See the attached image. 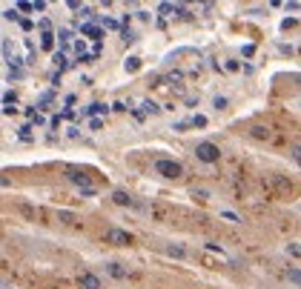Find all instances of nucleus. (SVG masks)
<instances>
[{
	"instance_id": "obj_20",
	"label": "nucleus",
	"mask_w": 301,
	"mask_h": 289,
	"mask_svg": "<svg viewBox=\"0 0 301 289\" xmlns=\"http://www.w3.org/2000/svg\"><path fill=\"white\" fill-rule=\"evenodd\" d=\"M55 63H58V72L66 69V57H63V52H55Z\"/></svg>"
},
{
	"instance_id": "obj_21",
	"label": "nucleus",
	"mask_w": 301,
	"mask_h": 289,
	"mask_svg": "<svg viewBox=\"0 0 301 289\" xmlns=\"http://www.w3.org/2000/svg\"><path fill=\"white\" fill-rule=\"evenodd\" d=\"M287 252H290L292 258H301V246L298 244H287Z\"/></svg>"
},
{
	"instance_id": "obj_28",
	"label": "nucleus",
	"mask_w": 301,
	"mask_h": 289,
	"mask_svg": "<svg viewBox=\"0 0 301 289\" xmlns=\"http://www.w3.org/2000/svg\"><path fill=\"white\" fill-rule=\"evenodd\" d=\"M221 215H224V218H227V220H232V223H238V215H235V212H221Z\"/></svg>"
},
{
	"instance_id": "obj_33",
	"label": "nucleus",
	"mask_w": 301,
	"mask_h": 289,
	"mask_svg": "<svg viewBox=\"0 0 301 289\" xmlns=\"http://www.w3.org/2000/svg\"><path fill=\"white\" fill-rule=\"evenodd\" d=\"M292 158H295V160L301 163V146H292Z\"/></svg>"
},
{
	"instance_id": "obj_31",
	"label": "nucleus",
	"mask_w": 301,
	"mask_h": 289,
	"mask_svg": "<svg viewBox=\"0 0 301 289\" xmlns=\"http://www.w3.org/2000/svg\"><path fill=\"white\" fill-rule=\"evenodd\" d=\"M207 249H210V252H218V255H221V252H224L221 246H218V244H213V241H210V244H207Z\"/></svg>"
},
{
	"instance_id": "obj_14",
	"label": "nucleus",
	"mask_w": 301,
	"mask_h": 289,
	"mask_svg": "<svg viewBox=\"0 0 301 289\" xmlns=\"http://www.w3.org/2000/svg\"><path fill=\"white\" fill-rule=\"evenodd\" d=\"M227 103H230V100H227L224 95H215V97H213V106H215V109H227Z\"/></svg>"
},
{
	"instance_id": "obj_18",
	"label": "nucleus",
	"mask_w": 301,
	"mask_h": 289,
	"mask_svg": "<svg viewBox=\"0 0 301 289\" xmlns=\"http://www.w3.org/2000/svg\"><path fill=\"white\" fill-rule=\"evenodd\" d=\"M253 138H270L267 126H256V129H253Z\"/></svg>"
},
{
	"instance_id": "obj_30",
	"label": "nucleus",
	"mask_w": 301,
	"mask_h": 289,
	"mask_svg": "<svg viewBox=\"0 0 301 289\" xmlns=\"http://www.w3.org/2000/svg\"><path fill=\"white\" fill-rule=\"evenodd\" d=\"M6 20H18V9H6V15H3Z\"/></svg>"
},
{
	"instance_id": "obj_9",
	"label": "nucleus",
	"mask_w": 301,
	"mask_h": 289,
	"mask_svg": "<svg viewBox=\"0 0 301 289\" xmlns=\"http://www.w3.org/2000/svg\"><path fill=\"white\" fill-rule=\"evenodd\" d=\"M164 252L169 255V258H186V249L181 244H169L167 249H164Z\"/></svg>"
},
{
	"instance_id": "obj_7",
	"label": "nucleus",
	"mask_w": 301,
	"mask_h": 289,
	"mask_svg": "<svg viewBox=\"0 0 301 289\" xmlns=\"http://www.w3.org/2000/svg\"><path fill=\"white\" fill-rule=\"evenodd\" d=\"M107 272H109L115 280H124V278H126V266H121V263H115V261L107 263Z\"/></svg>"
},
{
	"instance_id": "obj_16",
	"label": "nucleus",
	"mask_w": 301,
	"mask_h": 289,
	"mask_svg": "<svg viewBox=\"0 0 301 289\" xmlns=\"http://www.w3.org/2000/svg\"><path fill=\"white\" fill-rule=\"evenodd\" d=\"M58 220H63V223H75V215H72V212H58Z\"/></svg>"
},
{
	"instance_id": "obj_3",
	"label": "nucleus",
	"mask_w": 301,
	"mask_h": 289,
	"mask_svg": "<svg viewBox=\"0 0 301 289\" xmlns=\"http://www.w3.org/2000/svg\"><path fill=\"white\" fill-rule=\"evenodd\" d=\"M66 178H69V184H75L83 192V189H95L92 186V178L86 175V172H80V169H66Z\"/></svg>"
},
{
	"instance_id": "obj_32",
	"label": "nucleus",
	"mask_w": 301,
	"mask_h": 289,
	"mask_svg": "<svg viewBox=\"0 0 301 289\" xmlns=\"http://www.w3.org/2000/svg\"><path fill=\"white\" fill-rule=\"evenodd\" d=\"M224 69H227V72H235V69H238V63H235V61H227V63H224Z\"/></svg>"
},
{
	"instance_id": "obj_29",
	"label": "nucleus",
	"mask_w": 301,
	"mask_h": 289,
	"mask_svg": "<svg viewBox=\"0 0 301 289\" xmlns=\"http://www.w3.org/2000/svg\"><path fill=\"white\" fill-rule=\"evenodd\" d=\"M112 109H115V112H126V109H129V106H126L124 100H118V103H112Z\"/></svg>"
},
{
	"instance_id": "obj_23",
	"label": "nucleus",
	"mask_w": 301,
	"mask_h": 289,
	"mask_svg": "<svg viewBox=\"0 0 301 289\" xmlns=\"http://www.w3.org/2000/svg\"><path fill=\"white\" fill-rule=\"evenodd\" d=\"M152 215H155L158 220H164L167 218V209H164V206H152Z\"/></svg>"
},
{
	"instance_id": "obj_12",
	"label": "nucleus",
	"mask_w": 301,
	"mask_h": 289,
	"mask_svg": "<svg viewBox=\"0 0 301 289\" xmlns=\"http://www.w3.org/2000/svg\"><path fill=\"white\" fill-rule=\"evenodd\" d=\"M80 35H86V37H95V40H97V37L104 35V32H101V29H97V26H80Z\"/></svg>"
},
{
	"instance_id": "obj_26",
	"label": "nucleus",
	"mask_w": 301,
	"mask_h": 289,
	"mask_svg": "<svg viewBox=\"0 0 301 289\" xmlns=\"http://www.w3.org/2000/svg\"><path fill=\"white\" fill-rule=\"evenodd\" d=\"M29 129H32V126H20V132H18V135H20L23 140H29V138H32V132H29Z\"/></svg>"
},
{
	"instance_id": "obj_6",
	"label": "nucleus",
	"mask_w": 301,
	"mask_h": 289,
	"mask_svg": "<svg viewBox=\"0 0 301 289\" xmlns=\"http://www.w3.org/2000/svg\"><path fill=\"white\" fill-rule=\"evenodd\" d=\"M112 201H115L118 206H132V195L126 192V189H115V192H112Z\"/></svg>"
},
{
	"instance_id": "obj_5",
	"label": "nucleus",
	"mask_w": 301,
	"mask_h": 289,
	"mask_svg": "<svg viewBox=\"0 0 301 289\" xmlns=\"http://www.w3.org/2000/svg\"><path fill=\"white\" fill-rule=\"evenodd\" d=\"M78 283H80V289H101V278L92 275V272H83L78 278Z\"/></svg>"
},
{
	"instance_id": "obj_13",
	"label": "nucleus",
	"mask_w": 301,
	"mask_h": 289,
	"mask_svg": "<svg viewBox=\"0 0 301 289\" xmlns=\"http://www.w3.org/2000/svg\"><path fill=\"white\" fill-rule=\"evenodd\" d=\"M287 280H290V283H298V286H301V269H295V266H292V269H287Z\"/></svg>"
},
{
	"instance_id": "obj_27",
	"label": "nucleus",
	"mask_w": 301,
	"mask_h": 289,
	"mask_svg": "<svg viewBox=\"0 0 301 289\" xmlns=\"http://www.w3.org/2000/svg\"><path fill=\"white\" fill-rule=\"evenodd\" d=\"M58 37H61V43L66 46V43H69V40H72V32H66V29H63V32H61V35H58Z\"/></svg>"
},
{
	"instance_id": "obj_8",
	"label": "nucleus",
	"mask_w": 301,
	"mask_h": 289,
	"mask_svg": "<svg viewBox=\"0 0 301 289\" xmlns=\"http://www.w3.org/2000/svg\"><path fill=\"white\" fill-rule=\"evenodd\" d=\"M273 184H275V189H278L281 195H290V192H292V184H290V181H284L281 175H275V178H273Z\"/></svg>"
},
{
	"instance_id": "obj_17",
	"label": "nucleus",
	"mask_w": 301,
	"mask_h": 289,
	"mask_svg": "<svg viewBox=\"0 0 301 289\" xmlns=\"http://www.w3.org/2000/svg\"><path fill=\"white\" fill-rule=\"evenodd\" d=\"M189 123H192V126H198V129H204V126H207V118H204V114H195Z\"/></svg>"
},
{
	"instance_id": "obj_24",
	"label": "nucleus",
	"mask_w": 301,
	"mask_h": 289,
	"mask_svg": "<svg viewBox=\"0 0 301 289\" xmlns=\"http://www.w3.org/2000/svg\"><path fill=\"white\" fill-rule=\"evenodd\" d=\"M89 129H92V132H101V129H104V121L92 118V121H89Z\"/></svg>"
},
{
	"instance_id": "obj_2",
	"label": "nucleus",
	"mask_w": 301,
	"mask_h": 289,
	"mask_svg": "<svg viewBox=\"0 0 301 289\" xmlns=\"http://www.w3.org/2000/svg\"><path fill=\"white\" fill-rule=\"evenodd\" d=\"M195 158L201 160V163H218V158H221V149H218V143H210V140H204V143H198V146H195Z\"/></svg>"
},
{
	"instance_id": "obj_22",
	"label": "nucleus",
	"mask_w": 301,
	"mask_h": 289,
	"mask_svg": "<svg viewBox=\"0 0 301 289\" xmlns=\"http://www.w3.org/2000/svg\"><path fill=\"white\" fill-rule=\"evenodd\" d=\"M3 103H6V106L18 103V95H15V92H6V95H3Z\"/></svg>"
},
{
	"instance_id": "obj_19",
	"label": "nucleus",
	"mask_w": 301,
	"mask_h": 289,
	"mask_svg": "<svg viewBox=\"0 0 301 289\" xmlns=\"http://www.w3.org/2000/svg\"><path fill=\"white\" fill-rule=\"evenodd\" d=\"M192 198H198V201H210V192H207V189H192Z\"/></svg>"
},
{
	"instance_id": "obj_10",
	"label": "nucleus",
	"mask_w": 301,
	"mask_h": 289,
	"mask_svg": "<svg viewBox=\"0 0 301 289\" xmlns=\"http://www.w3.org/2000/svg\"><path fill=\"white\" fill-rule=\"evenodd\" d=\"M124 69L126 72H138L141 69V57H138V54H129V57L124 61Z\"/></svg>"
},
{
	"instance_id": "obj_35",
	"label": "nucleus",
	"mask_w": 301,
	"mask_h": 289,
	"mask_svg": "<svg viewBox=\"0 0 301 289\" xmlns=\"http://www.w3.org/2000/svg\"><path fill=\"white\" fill-rule=\"evenodd\" d=\"M3 289H9V286H3Z\"/></svg>"
},
{
	"instance_id": "obj_4",
	"label": "nucleus",
	"mask_w": 301,
	"mask_h": 289,
	"mask_svg": "<svg viewBox=\"0 0 301 289\" xmlns=\"http://www.w3.org/2000/svg\"><path fill=\"white\" fill-rule=\"evenodd\" d=\"M107 244H115V246H132V235L126 229H109L107 232Z\"/></svg>"
},
{
	"instance_id": "obj_34",
	"label": "nucleus",
	"mask_w": 301,
	"mask_h": 289,
	"mask_svg": "<svg viewBox=\"0 0 301 289\" xmlns=\"http://www.w3.org/2000/svg\"><path fill=\"white\" fill-rule=\"evenodd\" d=\"M104 26H107V29H118V23H115V20H109V18H104Z\"/></svg>"
},
{
	"instance_id": "obj_1",
	"label": "nucleus",
	"mask_w": 301,
	"mask_h": 289,
	"mask_svg": "<svg viewBox=\"0 0 301 289\" xmlns=\"http://www.w3.org/2000/svg\"><path fill=\"white\" fill-rule=\"evenodd\" d=\"M155 172H158L161 178H169V181H178V178L184 175V166H181L178 160L161 158V160H155Z\"/></svg>"
},
{
	"instance_id": "obj_25",
	"label": "nucleus",
	"mask_w": 301,
	"mask_h": 289,
	"mask_svg": "<svg viewBox=\"0 0 301 289\" xmlns=\"http://www.w3.org/2000/svg\"><path fill=\"white\" fill-rule=\"evenodd\" d=\"M121 37H124V43H135V35L129 32V29H124V32H121Z\"/></svg>"
},
{
	"instance_id": "obj_11",
	"label": "nucleus",
	"mask_w": 301,
	"mask_h": 289,
	"mask_svg": "<svg viewBox=\"0 0 301 289\" xmlns=\"http://www.w3.org/2000/svg\"><path fill=\"white\" fill-rule=\"evenodd\" d=\"M109 112V106H104V103H89L86 106V114H107Z\"/></svg>"
},
{
	"instance_id": "obj_15",
	"label": "nucleus",
	"mask_w": 301,
	"mask_h": 289,
	"mask_svg": "<svg viewBox=\"0 0 301 289\" xmlns=\"http://www.w3.org/2000/svg\"><path fill=\"white\" fill-rule=\"evenodd\" d=\"M143 114H155V112H158V103H152V100H143Z\"/></svg>"
}]
</instances>
